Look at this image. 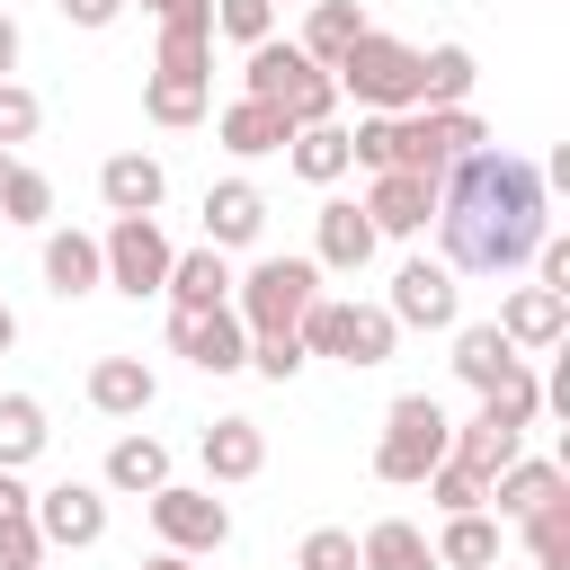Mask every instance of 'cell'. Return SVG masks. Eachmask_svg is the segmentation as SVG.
Listing matches in <instances>:
<instances>
[{
  "mask_svg": "<svg viewBox=\"0 0 570 570\" xmlns=\"http://www.w3.org/2000/svg\"><path fill=\"white\" fill-rule=\"evenodd\" d=\"M543 169L517 160V151H463L445 178H436V232H445V267L454 276H517L534 258V240L552 232L543 214Z\"/></svg>",
  "mask_w": 570,
  "mask_h": 570,
  "instance_id": "6da1fadb",
  "label": "cell"
},
{
  "mask_svg": "<svg viewBox=\"0 0 570 570\" xmlns=\"http://www.w3.org/2000/svg\"><path fill=\"white\" fill-rule=\"evenodd\" d=\"M445 445H454V419H445V401H436V392H401V401L383 410L374 481H392V490H419V481L445 463Z\"/></svg>",
  "mask_w": 570,
  "mask_h": 570,
  "instance_id": "7a4b0ae2",
  "label": "cell"
},
{
  "mask_svg": "<svg viewBox=\"0 0 570 570\" xmlns=\"http://www.w3.org/2000/svg\"><path fill=\"white\" fill-rule=\"evenodd\" d=\"M330 80H338V98H356V107H374V116H401V107H419V45L365 27V36L330 62Z\"/></svg>",
  "mask_w": 570,
  "mask_h": 570,
  "instance_id": "3957f363",
  "label": "cell"
},
{
  "mask_svg": "<svg viewBox=\"0 0 570 570\" xmlns=\"http://www.w3.org/2000/svg\"><path fill=\"white\" fill-rule=\"evenodd\" d=\"M312 294H321V267L312 258H258L249 276H232V312H240L249 338L258 330H294Z\"/></svg>",
  "mask_w": 570,
  "mask_h": 570,
  "instance_id": "277c9868",
  "label": "cell"
},
{
  "mask_svg": "<svg viewBox=\"0 0 570 570\" xmlns=\"http://www.w3.org/2000/svg\"><path fill=\"white\" fill-rule=\"evenodd\" d=\"M98 258H107V285L142 303V294H160V285H169V258H178V249H169V232H160L151 214H116V223H107V240H98Z\"/></svg>",
  "mask_w": 570,
  "mask_h": 570,
  "instance_id": "5b68a950",
  "label": "cell"
},
{
  "mask_svg": "<svg viewBox=\"0 0 570 570\" xmlns=\"http://www.w3.org/2000/svg\"><path fill=\"white\" fill-rule=\"evenodd\" d=\"M151 525H160V543L187 552V561L232 543V508H223L214 490H187V481H160V490H151Z\"/></svg>",
  "mask_w": 570,
  "mask_h": 570,
  "instance_id": "8992f818",
  "label": "cell"
},
{
  "mask_svg": "<svg viewBox=\"0 0 570 570\" xmlns=\"http://www.w3.org/2000/svg\"><path fill=\"white\" fill-rule=\"evenodd\" d=\"M401 330H454L463 321V285H454V267L445 258H401V276H392V303H383Z\"/></svg>",
  "mask_w": 570,
  "mask_h": 570,
  "instance_id": "52a82bcc",
  "label": "cell"
},
{
  "mask_svg": "<svg viewBox=\"0 0 570 570\" xmlns=\"http://www.w3.org/2000/svg\"><path fill=\"white\" fill-rule=\"evenodd\" d=\"M169 347L196 365V374H240L249 365V330L232 303H205V312H169Z\"/></svg>",
  "mask_w": 570,
  "mask_h": 570,
  "instance_id": "ba28073f",
  "label": "cell"
},
{
  "mask_svg": "<svg viewBox=\"0 0 570 570\" xmlns=\"http://www.w3.org/2000/svg\"><path fill=\"white\" fill-rule=\"evenodd\" d=\"M36 534H45V552H89V543L107 534V490H98V481H53V490H36Z\"/></svg>",
  "mask_w": 570,
  "mask_h": 570,
  "instance_id": "9c48e42d",
  "label": "cell"
},
{
  "mask_svg": "<svg viewBox=\"0 0 570 570\" xmlns=\"http://www.w3.org/2000/svg\"><path fill=\"white\" fill-rule=\"evenodd\" d=\"M365 223H374V240H419V232L436 223V178H419V169H374Z\"/></svg>",
  "mask_w": 570,
  "mask_h": 570,
  "instance_id": "30bf717a",
  "label": "cell"
},
{
  "mask_svg": "<svg viewBox=\"0 0 570 570\" xmlns=\"http://www.w3.org/2000/svg\"><path fill=\"white\" fill-rule=\"evenodd\" d=\"M365 258H374V223H365V205L330 196V205L312 214V267H321V276H356Z\"/></svg>",
  "mask_w": 570,
  "mask_h": 570,
  "instance_id": "8fae6325",
  "label": "cell"
},
{
  "mask_svg": "<svg viewBox=\"0 0 570 570\" xmlns=\"http://www.w3.org/2000/svg\"><path fill=\"white\" fill-rule=\"evenodd\" d=\"M392 338H401V321L383 312V303H330V356L338 365H392Z\"/></svg>",
  "mask_w": 570,
  "mask_h": 570,
  "instance_id": "7c38bea8",
  "label": "cell"
},
{
  "mask_svg": "<svg viewBox=\"0 0 570 570\" xmlns=\"http://www.w3.org/2000/svg\"><path fill=\"white\" fill-rule=\"evenodd\" d=\"M499 330H508V347H561V338H570V294H552V285H508Z\"/></svg>",
  "mask_w": 570,
  "mask_h": 570,
  "instance_id": "4fadbf2b",
  "label": "cell"
},
{
  "mask_svg": "<svg viewBox=\"0 0 570 570\" xmlns=\"http://www.w3.org/2000/svg\"><path fill=\"white\" fill-rule=\"evenodd\" d=\"M517 365H525V347H508L499 321H454V374H463L472 392H499Z\"/></svg>",
  "mask_w": 570,
  "mask_h": 570,
  "instance_id": "5bb4252c",
  "label": "cell"
},
{
  "mask_svg": "<svg viewBox=\"0 0 570 570\" xmlns=\"http://www.w3.org/2000/svg\"><path fill=\"white\" fill-rule=\"evenodd\" d=\"M151 401H160V374L142 356H98L89 365V410L98 419H142Z\"/></svg>",
  "mask_w": 570,
  "mask_h": 570,
  "instance_id": "9a60e30c",
  "label": "cell"
},
{
  "mask_svg": "<svg viewBox=\"0 0 570 570\" xmlns=\"http://www.w3.org/2000/svg\"><path fill=\"white\" fill-rule=\"evenodd\" d=\"M445 454H454L463 472H481V481H490V472H508V463L525 454V428H517V419H499V410L481 401V410L454 428V445H445Z\"/></svg>",
  "mask_w": 570,
  "mask_h": 570,
  "instance_id": "2e32d148",
  "label": "cell"
},
{
  "mask_svg": "<svg viewBox=\"0 0 570 570\" xmlns=\"http://www.w3.org/2000/svg\"><path fill=\"white\" fill-rule=\"evenodd\" d=\"M98 196H107V214H160L169 169L151 151H116V160H98Z\"/></svg>",
  "mask_w": 570,
  "mask_h": 570,
  "instance_id": "e0dca14e",
  "label": "cell"
},
{
  "mask_svg": "<svg viewBox=\"0 0 570 570\" xmlns=\"http://www.w3.org/2000/svg\"><path fill=\"white\" fill-rule=\"evenodd\" d=\"M258 232H267V196H258L249 178L205 187V240H214V249H249Z\"/></svg>",
  "mask_w": 570,
  "mask_h": 570,
  "instance_id": "ac0fdd59",
  "label": "cell"
},
{
  "mask_svg": "<svg viewBox=\"0 0 570 570\" xmlns=\"http://www.w3.org/2000/svg\"><path fill=\"white\" fill-rule=\"evenodd\" d=\"M160 294H169V312H205V303H232V258H223L214 240H205V249H178Z\"/></svg>",
  "mask_w": 570,
  "mask_h": 570,
  "instance_id": "d6986e66",
  "label": "cell"
},
{
  "mask_svg": "<svg viewBox=\"0 0 570 570\" xmlns=\"http://www.w3.org/2000/svg\"><path fill=\"white\" fill-rule=\"evenodd\" d=\"M196 454H205V481H258L267 436H258V419H214V428L196 436Z\"/></svg>",
  "mask_w": 570,
  "mask_h": 570,
  "instance_id": "ffe728a7",
  "label": "cell"
},
{
  "mask_svg": "<svg viewBox=\"0 0 570 570\" xmlns=\"http://www.w3.org/2000/svg\"><path fill=\"white\" fill-rule=\"evenodd\" d=\"M285 107H267V98H232L223 116H214V142L223 151H240V160H258V151H285Z\"/></svg>",
  "mask_w": 570,
  "mask_h": 570,
  "instance_id": "44dd1931",
  "label": "cell"
},
{
  "mask_svg": "<svg viewBox=\"0 0 570 570\" xmlns=\"http://www.w3.org/2000/svg\"><path fill=\"white\" fill-rule=\"evenodd\" d=\"M356 570H436V543L410 517H374L365 543H356Z\"/></svg>",
  "mask_w": 570,
  "mask_h": 570,
  "instance_id": "7402d4cb",
  "label": "cell"
},
{
  "mask_svg": "<svg viewBox=\"0 0 570 570\" xmlns=\"http://www.w3.org/2000/svg\"><path fill=\"white\" fill-rule=\"evenodd\" d=\"M285 160H294V178H312V187H338L356 160H347V125H294L285 134Z\"/></svg>",
  "mask_w": 570,
  "mask_h": 570,
  "instance_id": "603a6c76",
  "label": "cell"
},
{
  "mask_svg": "<svg viewBox=\"0 0 570 570\" xmlns=\"http://www.w3.org/2000/svg\"><path fill=\"white\" fill-rule=\"evenodd\" d=\"M499 561V517L490 508H463L436 525V570H490Z\"/></svg>",
  "mask_w": 570,
  "mask_h": 570,
  "instance_id": "cb8c5ba5",
  "label": "cell"
},
{
  "mask_svg": "<svg viewBox=\"0 0 570 570\" xmlns=\"http://www.w3.org/2000/svg\"><path fill=\"white\" fill-rule=\"evenodd\" d=\"M472 80H481L472 45H428V53H419V107H463Z\"/></svg>",
  "mask_w": 570,
  "mask_h": 570,
  "instance_id": "d4e9b609",
  "label": "cell"
},
{
  "mask_svg": "<svg viewBox=\"0 0 570 570\" xmlns=\"http://www.w3.org/2000/svg\"><path fill=\"white\" fill-rule=\"evenodd\" d=\"M205 89H214V80H187V71H151V80H142V116H151L160 134H187V125H205Z\"/></svg>",
  "mask_w": 570,
  "mask_h": 570,
  "instance_id": "484cf974",
  "label": "cell"
},
{
  "mask_svg": "<svg viewBox=\"0 0 570 570\" xmlns=\"http://www.w3.org/2000/svg\"><path fill=\"white\" fill-rule=\"evenodd\" d=\"M45 285L71 303V294H89V285H107V258H98V240L89 232H53L45 240Z\"/></svg>",
  "mask_w": 570,
  "mask_h": 570,
  "instance_id": "4316f807",
  "label": "cell"
},
{
  "mask_svg": "<svg viewBox=\"0 0 570 570\" xmlns=\"http://www.w3.org/2000/svg\"><path fill=\"white\" fill-rule=\"evenodd\" d=\"M160 481H169V445H160V436H116V445H107V490L151 499Z\"/></svg>",
  "mask_w": 570,
  "mask_h": 570,
  "instance_id": "83f0119b",
  "label": "cell"
},
{
  "mask_svg": "<svg viewBox=\"0 0 570 570\" xmlns=\"http://www.w3.org/2000/svg\"><path fill=\"white\" fill-rule=\"evenodd\" d=\"M561 490H570L561 463H525V454H517L508 472H490V508H499V517H534V508L561 499Z\"/></svg>",
  "mask_w": 570,
  "mask_h": 570,
  "instance_id": "f1b7e54d",
  "label": "cell"
},
{
  "mask_svg": "<svg viewBox=\"0 0 570 570\" xmlns=\"http://www.w3.org/2000/svg\"><path fill=\"white\" fill-rule=\"evenodd\" d=\"M356 36H365V9H356V0H312V9H303V36H294V45H303V53H312V62L330 71V62H338V53L356 45Z\"/></svg>",
  "mask_w": 570,
  "mask_h": 570,
  "instance_id": "f546056e",
  "label": "cell"
},
{
  "mask_svg": "<svg viewBox=\"0 0 570 570\" xmlns=\"http://www.w3.org/2000/svg\"><path fill=\"white\" fill-rule=\"evenodd\" d=\"M45 401L36 392H0V472H27L36 454H45Z\"/></svg>",
  "mask_w": 570,
  "mask_h": 570,
  "instance_id": "4dcf8cb0",
  "label": "cell"
},
{
  "mask_svg": "<svg viewBox=\"0 0 570 570\" xmlns=\"http://www.w3.org/2000/svg\"><path fill=\"white\" fill-rule=\"evenodd\" d=\"M276 107H285V125H330V116H338V80H330L321 62H303V71L276 89Z\"/></svg>",
  "mask_w": 570,
  "mask_h": 570,
  "instance_id": "1f68e13d",
  "label": "cell"
},
{
  "mask_svg": "<svg viewBox=\"0 0 570 570\" xmlns=\"http://www.w3.org/2000/svg\"><path fill=\"white\" fill-rule=\"evenodd\" d=\"M53 214V178L45 169H27V160H9V187H0V223H45Z\"/></svg>",
  "mask_w": 570,
  "mask_h": 570,
  "instance_id": "d6a6232c",
  "label": "cell"
},
{
  "mask_svg": "<svg viewBox=\"0 0 570 570\" xmlns=\"http://www.w3.org/2000/svg\"><path fill=\"white\" fill-rule=\"evenodd\" d=\"M419 490H428V499H436L445 517H463V508H490V481H481V472H463L454 454H445V463H436V472H428Z\"/></svg>",
  "mask_w": 570,
  "mask_h": 570,
  "instance_id": "836d02e7",
  "label": "cell"
},
{
  "mask_svg": "<svg viewBox=\"0 0 570 570\" xmlns=\"http://www.w3.org/2000/svg\"><path fill=\"white\" fill-rule=\"evenodd\" d=\"M151 71H187V80H214V36L196 27H160V62Z\"/></svg>",
  "mask_w": 570,
  "mask_h": 570,
  "instance_id": "e575fe53",
  "label": "cell"
},
{
  "mask_svg": "<svg viewBox=\"0 0 570 570\" xmlns=\"http://www.w3.org/2000/svg\"><path fill=\"white\" fill-rule=\"evenodd\" d=\"M214 36H232V45H267V36H276V0H214Z\"/></svg>",
  "mask_w": 570,
  "mask_h": 570,
  "instance_id": "d590c367",
  "label": "cell"
},
{
  "mask_svg": "<svg viewBox=\"0 0 570 570\" xmlns=\"http://www.w3.org/2000/svg\"><path fill=\"white\" fill-rule=\"evenodd\" d=\"M36 125H45V98H36V89H18V80H0V151L36 142Z\"/></svg>",
  "mask_w": 570,
  "mask_h": 570,
  "instance_id": "8d00e7d4",
  "label": "cell"
},
{
  "mask_svg": "<svg viewBox=\"0 0 570 570\" xmlns=\"http://www.w3.org/2000/svg\"><path fill=\"white\" fill-rule=\"evenodd\" d=\"M428 125H436V142H445V169H454L463 151H481V142H490V125H481L472 107H428Z\"/></svg>",
  "mask_w": 570,
  "mask_h": 570,
  "instance_id": "74e56055",
  "label": "cell"
},
{
  "mask_svg": "<svg viewBox=\"0 0 570 570\" xmlns=\"http://www.w3.org/2000/svg\"><path fill=\"white\" fill-rule=\"evenodd\" d=\"M249 365H258L267 383H294V374H303V338H294V330H258V338H249Z\"/></svg>",
  "mask_w": 570,
  "mask_h": 570,
  "instance_id": "f35d334b",
  "label": "cell"
},
{
  "mask_svg": "<svg viewBox=\"0 0 570 570\" xmlns=\"http://www.w3.org/2000/svg\"><path fill=\"white\" fill-rule=\"evenodd\" d=\"M294 570H356V534L347 525H312L303 552H294Z\"/></svg>",
  "mask_w": 570,
  "mask_h": 570,
  "instance_id": "ab89813d",
  "label": "cell"
},
{
  "mask_svg": "<svg viewBox=\"0 0 570 570\" xmlns=\"http://www.w3.org/2000/svg\"><path fill=\"white\" fill-rule=\"evenodd\" d=\"M27 561H45V534H36V508H27V517H0V570H27Z\"/></svg>",
  "mask_w": 570,
  "mask_h": 570,
  "instance_id": "60d3db41",
  "label": "cell"
},
{
  "mask_svg": "<svg viewBox=\"0 0 570 570\" xmlns=\"http://www.w3.org/2000/svg\"><path fill=\"white\" fill-rule=\"evenodd\" d=\"M525 267H534V285H552V294H570V240H561V232H543Z\"/></svg>",
  "mask_w": 570,
  "mask_h": 570,
  "instance_id": "b9f144b4",
  "label": "cell"
},
{
  "mask_svg": "<svg viewBox=\"0 0 570 570\" xmlns=\"http://www.w3.org/2000/svg\"><path fill=\"white\" fill-rule=\"evenodd\" d=\"M53 9H62L71 27H116V18H125V0H53Z\"/></svg>",
  "mask_w": 570,
  "mask_h": 570,
  "instance_id": "7bdbcfd3",
  "label": "cell"
},
{
  "mask_svg": "<svg viewBox=\"0 0 570 570\" xmlns=\"http://www.w3.org/2000/svg\"><path fill=\"white\" fill-rule=\"evenodd\" d=\"M27 508H36V490H27L18 472H0V517H27Z\"/></svg>",
  "mask_w": 570,
  "mask_h": 570,
  "instance_id": "ee69618b",
  "label": "cell"
},
{
  "mask_svg": "<svg viewBox=\"0 0 570 570\" xmlns=\"http://www.w3.org/2000/svg\"><path fill=\"white\" fill-rule=\"evenodd\" d=\"M9 71H18V18L0 9V80H9Z\"/></svg>",
  "mask_w": 570,
  "mask_h": 570,
  "instance_id": "f6af8a7d",
  "label": "cell"
},
{
  "mask_svg": "<svg viewBox=\"0 0 570 570\" xmlns=\"http://www.w3.org/2000/svg\"><path fill=\"white\" fill-rule=\"evenodd\" d=\"M134 570H196V561H187V552H169V543H160V552H151V561H134Z\"/></svg>",
  "mask_w": 570,
  "mask_h": 570,
  "instance_id": "bcb514c9",
  "label": "cell"
},
{
  "mask_svg": "<svg viewBox=\"0 0 570 570\" xmlns=\"http://www.w3.org/2000/svg\"><path fill=\"white\" fill-rule=\"evenodd\" d=\"M9 347H18V312L0 303V356H9Z\"/></svg>",
  "mask_w": 570,
  "mask_h": 570,
  "instance_id": "7dc6e473",
  "label": "cell"
},
{
  "mask_svg": "<svg viewBox=\"0 0 570 570\" xmlns=\"http://www.w3.org/2000/svg\"><path fill=\"white\" fill-rule=\"evenodd\" d=\"M0 187H9V151H0Z\"/></svg>",
  "mask_w": 570,
  "mask_h": 570,
  "instance_id": "c3c4849f",
  "label": "cell"
},
{
  "mask_svg": "<svg viewBox=\"0 0 570 570\" xmlns=\"http://www.w3.org/2000/svg\"><path fill=\"white\" fill-rule=\"evenodd\" d=\"M490 570H508V561H490Z\"/></svg>",
  "mask_w": 570,
  "mask_h": 570,
  "instance_id": "681fc988",
  "label": "cell"
},
{
  "mask_svg": "<svg viewBox=\"0 0 570 570\" xmlns=\"http://www.w3.org/2000/svg\"><path fill=\"white\" fill-rule=\"evenodd\" d=\"M303 9H312V0H303Z\"/></svg>",
  "mask_w": 570,
  "mask_h": 570,
  "instance_id": "f907efd6",
  "label": "cell"
},
{
  "mask_svg": "<svg viewBox=\"0 0 570 570\" xmlns=\"http://www.w3.org/2000/svg\"><path fill=\"white\" fill-rule=\"evenodd\" d=\"M27 570H36V561H27Z\"/></svg>",
  "mask_w": 570,
  "mask_h": 570,
  "instance_id": "816d5d0a",
  "label": "cell"
}]
</instances>
